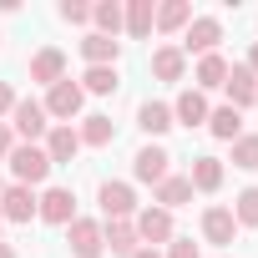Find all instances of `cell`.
Returning <instances> with one entry per match:
<instances>
[{
	"label": "cell",
	"instance_id": "6da1fadb",
	"mask_svg": "<svg viewBox=\"0 0 258 258\" xmlns=\"http://www.w3.org/2000/svg\"><path fill=\"white\" fill-rule=\"evenodd\" d=\"M6 162H11V172H16L21 187H36V182L51 177V157H46V147H36V142H16Z\"/></svg>",
	"mask_w": 258,
	"mask_h": 258
},
{
	"label": "cell",
	"instance_id": "7a4b0ae2",
	"mask_svg": "<svg viewBox=\"0 0 258 258\" xmlns=\"http://www.w3.org/2000/svg\"><path fill=\"white\" fill-rule=\"evenodd\" d=\"M41 106H46V116H56V121H66V126H71V116L86 106V91H81V81H71V76H66V81H56V86L46 91V101H41Z\"/></svg>",
	"mask_w": 258,
	"mask_h": 258
},
{
	"label": "cell",
	"instance_id": "3957f363",
	"mask_svg": "<svg viewBox=\"0 0 258 258\" xmlns=\"http://www.w3.org/2000/svg\"><path fill=\"white\" fill-rule=\"evenodd\" d=\"M218 41H223V21L218 16H192L187 21V36H182V56H213L218 51Z\"/></svg>",
	"mask_w": 258,
	"mask_h": 258
},
{
	"label": "cell",
	"instance_id": "277c9868",
	"mask_svg": "<svg viewBox=\"0 0 258 258\" xmlns=\"http://www.w3.org/2000/svg\"><path fill=\"white\" fill-rule=\"evenodd\" d=\"M66 243H71L76 258H101V253H106L101 223H91V218H71V223H66Z\"/></svg>",
	"mask_w": 258,
	"mask_h": 258
},
{
	"label": "cell",
	"instance_id": "5b68a950",
	"mask_svg": "<svg viewBox=\"0 0 258 258\" xmlns=\"http://www.w3.org/2000/svg\"><path fill=\"white\" fill-rule=\"evenodd\" d=\"M11 126H16V137L21 142H36V137H46L51 132V121H46V106L41 101H16V111H11Z\"/></svg>",
	"mask_w": 258,
	"mask_h": 258
},
{
	"label": "cell",
	"instance_id": "8992f818",
	"mask_svg": "<svg viewBox=\"0 0 258 258\" xmlns=\"http://www.w3.org/2000/svg\"><path fill=\"white\" fill-rule=\"evenodd\" d=\"M167 167H172V152H167V147H157V142H152V147H142V152L132 157V177H137V182H152V187H157L162 177H172Z\"/></svg>",
	"mask_w": 258,
	"mask_h": 258
},
{
	"label": "cell",
	"instance_id": "52a82bcc",
	"mask_svg": "<svg viewBox=\"0 0 258 258\" xmlns=\"http://www.w3.org/2000/svg\"><path fill=\"white\" fill-rule=\"evenodd\" d=\"M36 213H41L46 223L66 228V223L76 218V192H71V187H46V192L36 198Z\"/></svg>",
	"mask_w": 258,
	"mask_h": 258
},
{
	"label": "cell",
	"instance_id": "ba28073f",
	"mask_svg": "<svg viewBox=\"0 0 258 258\" xmlns=\"http://www.w3.org/2000/svg\"><path fill=\"white\" fill-rule=\"evenodd\" d=\"M132 228H137V238H142L147 248H152V243H172V213H167V208H157V203H152V208H142Z\"/></svg>",
	"mask_w": 258,
	"mask_h": 258
},
{
	"label": "cell",
	"instance_id": "9c48e42d",
	"mask_svg": "<svg viewBox=\"0 0 258 258\" xmlns=\"http://www.w3.org/2000/svg\"><path fill=\"white\" fill-rule=\"evenodd\" d=\"M101 213H106V223H121V218H132L137 213V192L126 187V182H101Z\"/></svg>",
	"mask_w": 258,
	"mask_h": 258
},
{
	"label": "cell",
	"instance_id": "30bf717a",
	"mask_svg": "<svg viewBox=\"0 0 258 258\" xmlns=\"http://www.w3.org/2000/svg\"><path fill=\"white\" fill-rule=\"evenodd\" d=\"M223 91H228V106H233V111H243V106H253V101H258V76H253L248 66H228Z\"/></svg>",
	"mask_w": 258,
	"mask_h": 258
},
{
	"label": "cell",
	"instance_id": "8fae6325",
	"mask_svg": "<svg viewBox=\"0 0 258 258\" xmlns=\"http://www.w3.org/2000/svg\"><path fill=\"white\" fill-rule=\"evenodd\" d=\"M0 218H6V223H31L36 218V192L21 187V182H11L6 192H0Z\"/></svg>",
	"mask_w": 258,
	"mask_h": 258
},
{
	"label": "cell",
	"instance_id": "7c38bea8",
	"mask_svg": "<svg viewBox=\"0 0 258 258\" xmlns=\"http://www.w3.org/2000/svg\"><path fill=\"white\" fill-rule=\"evenodd\" d=\"M208 111H213V106H208V96L187 86V91L172 101V126H208Z\"/></svg>",
	"mask_w": 258,
	"mask_h": 258
},
{
	"label": "cell",
	"instance_id": "4fadbf2b",
	"mask_svg": "<svg viewBox=\"0 0 258 258\" xmlns=\"http://www.w3.org/2000/svg\"><path fill=\"white\" fill-rule=\"evenodd\" d=\"M31 81H41V86L66 81V51H56V46L36 51V56H31Z\"/></svg>",
	"mask_w": 258,
	"mask_h": 258
},
{
	"label": "cell",
	"instance_id": "5bb4252c",
	"mask_svg": "<svg viewBox=\"0 0 258 258\" xmlns=\"http://www.w3.org/2000/svg\"><path fill=\"white\" fill-rule=\"evenodd\" d=\"M152 26H157V6L152 0H132V6H121V31L126 36H152Z\"/></svg>",
	"mask_w": 258,
	"mask_h": 258
},
{
	"label": "cell",
	"instance_id": "9a60e30c",
	"mask_svg": "<svg viewBox=\"0 0 258 258\" xmlns=\"http://www.w3.org/2000/svg\"><path fill=\"white\" fill-rule=\"evenodd\" d=\"M233 233H238L233 208H203V238H208V243L228 248V243H233Z\"/></svg>",
	"mask_w": 258,
	"mask_h": 258
},
{
	"label": "cell",
	"instance_id": "2e32d148",
	"mask_svg": "<svg viewBox=\"0 0 258 258\" xmlns=\"http://www.w3.org/2000/svg\"><path fill=\"white\" fill-rule=\"evenodd\" d=\"M101 243L116 253V258H132L137 248H142V238H137V228H132V218H121V223H106L101 228Z\"/></svg>",
	"mask_w": 258,
	"mask_h": 258
},
{
	"label": "cell",
	"instance_id": "e0dca14e",
	"mask_svg": "<svg viewBox=\"0 0 258 258\" xmlns=\"http://www.w3.org/2000/svg\"><path fill=\"white\" fill-rule=\"evenodd\" d=\"M76 152H81L76 126H66V121H61V126H51V132H46V157H51V167H56V162H71Z\"/></svg>",
	"mask_w": 258,
	"mask_h": 258
},
{
	"label": "cell",
	"instance_id": "ac0fdd59",
	"mask_svg": "<svg viewBox=\"0 0 258 258\" xmlns=\"http://www.w3.org/2000/svg\"><path fill=\"white\" fill-rule=\"evenodd\" d=\"M182 71H187L182 46H157V51H152V76H157V81H182Z\"/></svg>",
	"mask_w": 258,
	"mask_h": 258
},
{
	"label": "cell",
	"instance_id": "d6986e66",
	"mask_svg": "<svg viewBox=\"0 0 258 258\" xmlns=\"http://www.w3.org/2000/svg\"><path fill=\"white\" fill-rule=\"evenodd\" d=\"M228 81V61L213 51V56H198V71H192V91H213Z\"/></svg>",
	"mask_w": 258,
	"mask_h": 258
},
{
	"label": "cell",
	"instance_id": "ffe728a7",
	"mask_svg": "<svg viewBox=\"0 0 258 258\" xmlns=\"http://www.w3.org/2000/svg\"><path fill=\"white\" fill-rule=\"evenodd\" d=\"M187 182H192V192H218V187H223V162H218V157H192Z\"/></svg>",
	"mask_w": 258,
	"mask_h": 258
},
{
	"label": "cell",
	"instance_id": "44dd1931",
	"mask_svg": "<svg viewBox=\"0 0 258 258\" xmlns=\"http://www.w3.org/2000/svg\"><path fill=\"white\" fill-rule=\"evenodd\" d=\"M208 132H213L218 142H238V137H243V111H233V106L208 111Z\"/></svg>",
	"mask_w": 258,
	"mask_h": 258
},
{
	"label": "cell",
	"instance_id": "7402d4cb",
	"mask_svg": "<svg viewBox=\"0 0 258 258\" xmlns=\"http://www.w3.org/2000/svg\"><path fill=\"white\" fill-rule=\"evenodd\" d=\"M137 126H142L147 137H162L167 126H172V106L167 101H142L137 106Z\"/></svg>",
	"mask_w": 258,
	"mask_h": 258
},
{
	"label": "cell",
	"instance_id": "603a6c76",
	"mask_svg": "<svg viewBox=\"0 0 258 258\" xmlns=\"http://www.w3.org/2000/svg\"><path fill=\"white\" fill-rule=\"evenodd\" d=\"M81 56L91 61V66H116V56H121V41H111V36H86L81 41Z\"/></svg>",
	"mask_w": 258,
	"mask_h": 258
},
{
	"label": "cell",
	"instance_id": "cb8c5ba5",
	"mask_svg": "<svg viewBox=\"0 0 258 258\" xmlns=\"http://www.w3.org/2000/svg\"><path fill=\"white\" fill-rule=\"evenodd\" d=\"M76 137H81V147H106V142L116 137V121L101 116V111H91V116L81 121V132H76Z\"/></svg>",
	"mask_w": 258,
	"mask_h": 258
},
{
	"label": "cell",
	"instance_id": "d4e9b609",
	"mask_svg": "<svg viewBox=\"0 0 258 258\" xmlns=\"http://www.w3.org/2000/svg\"><path fill=\"white\" fill-rule=\"evenodd\" d=\"M187 203H192V182L187 177H162L157 182V208L172 213V208H187Z\"/></svg>",
	"mask_w": 258,
	"mask_h": 258
},
{
	"label": "cell",
	"instance_id": "484cf974",
	"mask_svg": "<svg viewBox=\"0 0 258 258\" xmlns=\"http://www.w3.org/2000/svg\"><path fill=\"white\" fill-rule=\"evenodd\" d=\"M116 86H121L116 66H86V76H81V91H91V96H111Z\"/></svg>",
	"mask_w": 258,
	"mask_h": 258
},
{
	"label": "cell",
	"instance_id": "4316f807",
	"mask_svg": "<svg viewBox=\"0 0 258 258\" xmlns=\"http://www.w3.org/2000/svg\"><path fill=\"white\" fill-rule=\"evenodd\" d=\"M187 21H192L187 0H162L157 6V31H187Z\"/></svg>",
	"mask_w": 258,
	"mask_h": 258
},
{
	"label": "cell",
	"instance_id": "83f0119b",
	"mask_svg": "<svg viewBox=\"0 0 258 258\" xmlns=\"http://www.w3.org/2000/svg\"><path fill=\"white\" fill-rule=\"evenodd\" d=\"M91 21H96V36H111V41H116V31H121V6H116V0H101V6H91Z\"/></svg>",
	"mask_w": 258,
	"mask_h": 258
},
{
	"label": "cell",
	"instance_id": "f1b7e54d",
	"mask_svg": "<svg viewBox=\"0 0 258 258\" xmlns=\"http://www.w3.org/2000/svg\"><path fill=\"white\" fill-rule=\"evenodd\" d=\"M233 223L238 228H258V187H243L233 198Z\"/></svg>",
	"mask_w": 258,
	"mask_h": 258
},
{
	"label": "cell",
	"instance_id": "f546056e",
	"mask_svg": "<svg viewBox=\"0 0 258 258\" xmlns=\"http://www.w3.org/2000/svg\"><path fill=\"white\" fill-rule=\"evenodd\" d=\"M233 167L258 172V132H248V137H238V142H233Z\"/></svg>",
	"mask_w": 258,
	"mask_h": 258
},
{
	"label": "cell",
	"instance_id": "4dcf8cb0",
	"mask_svg": "<svg viewBox=\"0 0 258 258\" xmlns=\"http://www.w3.org/2000/svg\"><path fill=\"white\" fill-rule=\"evenodd\" d=\"M61 21L66 26H86L91 21V6H86V0H61Z\"/></svg>",
	"mask_w": 258,
	"mask_h": 258
},
{
	"label": "cell",
	"instance_id": "1f68e13d",
	"mask_svg": "<svg viewBox=\"0 0 258 258\" xmlns=\"http://www.w3.org/2000/svg\"><path fill=\"white\" fill-rule=\"evenodd\" d=\"M167 258H203V253H198L192 238H172V243H167Z\"/></svg>",
	"mask_w": 258,
	"mask_h": 258
},
{
	"label": "cell",
	"instance_id": "d6a6232c",
	"mask_svg": "<svg viewBox=\"0 0 258 258\" xmlns=\"http://www.w3.org/2000/svg\"><path fill=\"white\" fill-rule=\"evenodd\" d=\"M16 101H21V96L11 91V81H0V116H11V111H16Z\"/></svg>",
	"mask_w": 258,
	"mask_h": 258
},
{
	"label": "cell",
	"instance_id": "836d02e7",
	"mask_svg": "<svg viewBox=\"0 0 258 258\" xmlns=\"http://www.w3.org/2000/svg\"><path fill=\"white\" fill-rule=\"evenodd\" d=\"M11 147H16V142H11V126H6V121H0V162H6V157H11Z\"/></svg>",
	"mask_w": 258,
	"mask_h": 258
},
{
	"label": "cell",
	"instance_id": "e575fe53",
	"mask_svg": "<svg viewBox=\"0 0 258 258\" xmlns=\"http://www.w3.org/2000/svg\"><path fill=\"white\" fill-rule=\"evenodd\" d=\"M243 66H248V71L258 76V41H253V51H248V61H243Z\"/></svg>",
	"mask_w": 258,
	"mask_h": 258
},
{
	"label": "cell",
	"instance_id": "d590c367",
	"mask_svg": "<svg viewBox=\"0 0 258 258\" xmlns=\"http://www.w3.org/2000/svg\"><path fill=\"white\" fill-rule=\"evenodd\" d=\"M132 258H162V253H157V248H137Z\"/></svg>",
	"mask_w": 258,
	"mask_h": 258
},
{
	"label": "cell",
	"instance_id": "8d00e7d4",
	"mask_svg": "<svg viewBox=\"0 0 258 258\" xmlns=\"http://www.w3.org/2000/svg\"><path fill=\"white\" fill-rule=\"evenodd\" d=\"M0 258H16V248H11V243H0Z\"/></svg>",
	"mask_w": 258,
	"mask_h": 258
},
{
	"label": "cell",
	"instance_id": "74e56055",
	"mask_svg": "<svg viewBox=\"0 0 258 258\" xmlns=\"http://www.w3.org/2000/svg\"><path fill=\"white\" fill-rule=\"evenodd\" d=\"M0 192H6V177H0Z\"/></svg>",
	"mask_w": 258,
	"mask_h": 258
},
{
	"label": "cell",
	"instance_id": "f35d334b",
	"mask_svg": "<svg viewBox=\"0 0 258 258\" xmlns=\"http://www.w3.org/2000/svg\"><path fill=\"white\" fill-rule=\"evenodd\" d=\"M0 223H6V218H0Z\"/></svg>",
	"mask_w": 258,
	"mask_h": 258
},
{
	"label": "cell",
	"instance_id": "ab89813d",
	"mask_svg": "<svg viewBox=\"0 0 258 258\" xmlns=\"http://www.w3.org/2000/svg\"><path fill=\"white\" fill-rule=\"evenodd\" d=\"M253 106H258V101H253Z\"/></svg>",
	"mask_w": 258,
	"mask_h": 258
}]
</instances>
